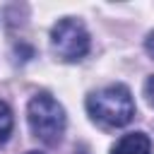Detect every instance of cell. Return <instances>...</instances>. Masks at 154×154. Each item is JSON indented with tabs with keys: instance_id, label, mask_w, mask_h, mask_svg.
<instances>
[{
	"instance_id": "cell-1",
	"label": "cell",
	"mask_w": 154,
	"mask_h": 154,
	"mask_svg": "<svg viewBox=\"0 0 154 154\" xmlns=\"http://www.w3.org/2000/svg\"><path fill=\"white\" fill-rule=\"evenodd\" d=\"M87 111L108 128H123L135 116V101L125 84H108L87 96Z\"/></svg>"
},
{
	"instance_id": "cell-2",
	"label": "cell",
	"mask_w": 154,
	"mask_h": 154,
	"mask_svg": "<svg viewBox=\"0 0 154 154\" xmlns=\"http://www.w3.org/2000/svg\"><path fill=\"white\" fill-rule=\"evenodd\" d=\"M26 120H29V128L31 132L46 142V144H58L63 140V132H65V108L46 91L36 94L31 101H29V108H26Z\"/></svg>"
},
{
	"instance_id": "cell-3",
	"label": "cell",
	"mask_w": 154,
	"mask_h": 154,
	"mask_svg": "<svg viewBox=\"0 0 154 154\" xmlns=\"http://www.w3.org/2000/svg\"><path fill=\"white\" fill-rule=\"evenodd\" d=\"M51 46L53 53L65 63L82 60L89 53V31L79 19L65 17L51 29Z\"/></svg>"
},
{
	"instance_id": "cell-4",
	"label": "cell",
	"mask_w": 154,
	"mask_h": 154,
	"mask_svg": "<svg viewBox=\"0 0 154 154\" xmlns=\"http://www.w3.org/2000/svg\"><path fill=\"white\" fill-rule=\"evenodd\" d=\"M111 154H152V142L144 132H128L113 144Z\"/></svg>"
},
{
	"instance_id": "cell-5",
	"label": "cell",
	"mask_w": 154,
	"mask_h": 154,
	"mask_svg": "<svg viewBox=\"0 0 154 154\" xmlns=\"http://www.w3.org/2000/svg\"><path fill=\"white\" fill-rule=\"evenodd\" d=\"M10 132H12V111L5 101H0V144L7 142Z\"/></svg>"
},
{
	"instance_id": "cell-6",
	"label": "cell",
	"mask_w": 154,
	"mask_h": 154,
	"mask_svg": "<svg viewBox=\"0 0 154 154\" xmlns=\"http://www.w3.org/2000/svg\"><path fill=\"white\" fill-rule=\"evenodd\" d=\"M144 96H147V101L154 106V75L147 79V84H144Z\"/></svg>"
},
{
	"instance_id": "cell-7",
	"label": "cell",
	"mask_w": 154,
	"mask_h": 154,
	"mask_svg": "<svg viewBox=\"0 0 154 154\" xmlns=\"http://www.w3.org/2000/svg\"><path fill=\"white\" fill-rule=\"evenodd\" d=\"M144 48H147V53H149V55L154 58V31H152V34L147 36V41H144Z\"/></svg>"
},
{
	"instance_id": "cell-8",
	"label": "cell",
	"mask_w": 154,
	"mask_h": 154,
	"mask_svg": "<svg viewBox=\"0 0 154 154\" xmlns=\"http://www.w3.org/2000/svg\"><path fill=\"white\" fill-rule=\"evenodd\" d=\"M29 154H41V152H29Z\"/></svg>"
}]
</instances>
